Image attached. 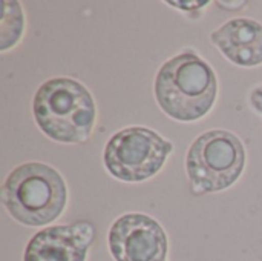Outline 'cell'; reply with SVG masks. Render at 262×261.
Returning <instances> with one entry per match:
<instances>
[{
  "label": "cell",
  "instance_id": "1",
  "mask_svg": "<svg viewBox=\"0 0 262 261\" xmlns=\"http://www.w3.org/2000/svg\"><path fill=\"white\" fill-rule=\"evenodd\" d=\"M216 95L218 80L212 66L193 51L173 55L157 72V103L177 122L190 123L206 117Z\"/></svg>",
  "mask_w": 262,
  "mask_h": 261
},
{
  "label": "cell",
  "instance_id": "5",
  "mask_svg": "<svg viewBox=\"0 0 262 261\" xmlns=\"http://www.w3.org/2000/svg\"><path fill=\"white\" fill-rule=\"evenodd\" d=\"M173 146L150 128L129 126L106 143L103 162L107 172L124 183H140L157 175Z\"/></svg>",
  "mask_w": 262,
  "mask_h": 261
},
{
  "label": "cell",
  "instance_id": "3",
  "mask_svg": "<svg viewBox=\"0 0 262 261\" xmlns=\"http://www.w3.org/2000/svg\"><path fill=\"white\" fill-rule=\"evenodd\" d=\"M32 114L40 131L58 143H84L97 118V108L89 89L75 78L46 80L35 92Z\"/></svg>",
  "mask_w": 262,
  "mask_h": 261
},
{
  "label": "cell",
  "instance_id": "12",
  "mask_svg": "<svg viewBox=\"0 0 262 261\" xmlns=\"http://www.w3.org/2000/svg\"><path fill=\"white\" fill-rule=\"evenodd\" d=\"M218 6H221L223 9H229V11H236L241 9L243 6H247V2H218Z\"/></svg>",
  "mask_w": 262,
  "mask_h": 261
},
{
  "label": "cell",
  "instance_id": "8",
  "mask_svg": "<svg viewBox=\"0 0 262 261\" xmlns=\"http://www.w3.org/2000/svg\"><path fill=\"white\" fill-rule=\"evenodd\" d=\"M212 43L223 55L243 68L262 65V25L249 17H236L210 34Z\"/></svg>",
  "mask_w": 262,
  "mask_h": 261
},
{
  "label": "cell",
  "instance_id": "7",
  "mask_svg": "<svg viewBox=\"0 0 262 261\" xmlns=\"http://www.w3.org/2000/svg\"><path fill=\"white\" fill-rule=\"evenodd\" d=\"M95 232L89 220L49 226L31 237L23 261H86Z\"/></svg>",
  "mask_w": 262,
  "mask_h": 261
},
{
  "label": "cell",
  "instance_id": "10",
  "mask_svg": "<svg viewBox=\"0 0 262 261\" xmlns=\"http://www.w3.org/2000/svg\"><path fill=\"white\" fill-rule=\"evenodd\" d=\"M170 6H177L181 11H190V9H200L203 6H207L209 2H166Z\"/></svg>",
  "mask_w": 262,
  "mask_h": 261
},
{
  "label": "cell",
  "instance_id": "6",
  "mask_svg": "<svg viewBox=\"0 0 262 261\" xmlns=\"http://www.w3.org/2000/svg\"><path fill=\"white\" fill-rule=\"evenodd\" d=\"M107 246L115 261H167L169 242L163 226L150 215L130 212L109 229Z\"/></svg>",
  "mask_w": 262,
  "mask_h": 261
},
{
  "label": "cell",
  "instance_id": "11",
  "mask_svg": "<svg viewBox=\"0 0 262 261\" xmlns=\"http://www.w3.org/2000/svg\"><path fill=\"white\" fill-rule=\"evenodd\" d=\"M250 105L256 112L262 114V86H256L250 92Z\"/></svg>",
  "mask_w": 262,
  "mask_h": 261
},
{
  "label": "cell",
  "instance_id": "9",
  "mask_svg": "<svg viewBox=\"0 0 262 261\" xmlns=\"http://www.w3.org/2000/svg\"><path fill=\"white\" fill-rule=\"evenodd\" d=\"M25 15L21 5L15 0L2 2V20H0V51L5 52L14 48L23 35Z\"/></svg>",
  "mask_w": 262,
  "mask_h": 261
},
{
  "label": "cell",
  "instance_id": "4",
  "mask_svg": "<svg viewBox=\"0 0 262 261\" xmlns=\"http://www.w3.org/2000/svg\"><path fill=\"white\" fill-rule=\"evenodd\" d=\"M246 168V148L238 135L212 129L193 140L186 157V172L193 194L221 192L233 186Z\"/></svg>",
  "mask_w": 262,
  "mask_h": 261
},
{
  "label": "cell",
  "instance_id": "2",
  "mask_svg": "<svg viewBox=\"0 0 262 261\" xmlns=\"http://www.w3.org/2000/svg\"><path fill=\"white\" fill-rule=\"evenodd\" d=\"M0 197L12 220L40 228L55 222L64 212L68 188L61 174L52 166L28 162L8 174Z\"/></svg>",
  "mask_w": 262,
  "mask_h": 261
}]
</instances>
